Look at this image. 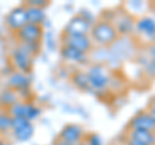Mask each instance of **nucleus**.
<instances>
[{
    "mask_svg": "<svg viewBox=\"0 0 155 145\" xmlns=\"http://www.w3.org/2000/svg\"><path fill=\"white\" fill-rule=\"evenodd\" d=\"M89 36L93 44L97 47H105L109 48L119 39V34L116 31L113 22L105 21V20H97L91 27Z\"/></svg>",
    "mask_w": 155,
    "mask_h": 145,
    "instance_id": "obj_1",
    "label": "nucleus"
},
{
    "mask_svg": "<svg viewBox=\"0 0 155 145\" xmlns=\"http://www.w3.org/2000/svg\"><path fill=\"white\" fill-rule=\"evenodd\" d=\"M85 72H87V76H88V80H89L91 91H93L97 95H100L109 89V84H110L111 76H113V71L106 65L93 62V64H91L88 66V69H87Z\"/></svg>",
    "mask_w": 155,
    "mask_h": 145,
    "instance_id": "obj_2",
    "label": "nucleus"
},
{
    "mask_svg": "<svg viewBox=\"0 0 155 145\" xmlns=\"http://www.w3.org/2000/svg\"><path fill=\"white\" fill-rule=\"evenodd\" d=\"M134 34L138 36L140 40L146 43L147 46L155 43V17L151 14H143L136 18Z\"/></svg>",
    "mask_w": 155,
    "mask_h": 145,
    "instance_id": "obj_3",
    "label": "nucleus"
},
{
    "mask_svg": "<svg viewBox=\"0 0 155 145\" xmlns=\"http://www.w3.org/2000/svg\"><path fill=\"white\" fill-rule=\"evenodd\" d=\"M8 114L12 118H25L28 122L32 123V120H35L40 117L41 109L38 105L28 103V101H26V103L18 101L17 104H14L8 109Z\"/></svg>",
    "mask_w": 155,
    "mask_h": 145,
    "instance_id": "obj_4",
    "label": "nucleus"
},
{
    "mask_svg": "<svg viewBox=\"0 0 155 145\" xmlns=\"http://www.w3.org/2000/svg\"><path fill=\"white\" fill-rule=\"evenodd\" d=\"M113 25L115 26L116 31H118L119 36L128 38L132 34H134V22L136 18L127 11H120L115 12L113 18Z\"/></svg>",
    "mask_w": 155,
    "mask_h": 145,
    "instance_id": "obj_5",
    "label": "nucleus"
},
{
    "mask_svg": "<svg viewBox=\"0 0 155 145\" xmlns=\"http://www.w3.org/2000/svg\"><path fill=\"white\" fill-rule=\"evenodd\" d=\"M34 59L31 55H28L26 51H23L21 47H16L11 53V62L12 66L14 67L16 71H21V72H26L30 74L34 66Z\"/></svg>",
    "mask_w": 155,
    "mask_h": 145,
    "instance_id": "obj_6",
    "label": "nucleus"
},
{
    "mask_svg": "<svg viewBox=\"0 0 155 145\" xmlns=\"http://www.w3.org/2000/svg\"><path fill=\"white\" fill-rule=\"evenodd\" d=\"M12 132L17 141H28L35 132V127L25 118H12Z\"/></svg>",
    "mask_w": 155,
    "mask_h": 145,
    "instance_id": "obj_7",
    "label": "nucleus"
},
{
    "mask_svg": "<svg viewBox=\"0 0 155 145\" xmlns=\"http://www.w3.org/2000/svg\"><path fill=\"white\" fill-rule=\"evenodd\" d=\"M61 42H62V46L72 47L75 49L88 53V55L94 48V44L89 35H64L62 34Z\"/></svg>",
    "mask_w": 155,
    "mask_h": 145,
    "instance_id": "obj_8",
    "label": "nucleus"
},
{
    "mask_svg": "<svg viewBox=\"0 0 155 145\" xmlns=\"http://www.w3.org/2000/svg\"><path fill=\"white\" fill-rule=\"evenodd\" d=\"M84 137H85V131H84L83 126L76 124V123L66 124L65 127L61 130L60 136H58L60 140H62V141H65V143H69L71 145L79 144Z\"/></svg>",
    "mask_w": 155,
    "mask_h": 145,
    "instance_id": "obj_9",
    "label": "nucleus"
},
{
    "mask_svg": "<svg viewBox=\"0 0 155 145\" xmlns=\"http://www.w3.org/2000/svg\"><path fill=\"white\" fill-rule=\"evenodd\" d=\"M128 128L155 132V119L150 115L147 110H141L130 118V120L128 122Z\"/></svg>",
    "mask_w": 155,
    "mask_h": 145,
    "instance_id": "obj_10",
    "label": "nucleus"
},
{
    "mask_svg": "<svg viewBox=\"0 0 155 145\" xmlns=\"http://www.w3.org/2000/svg\"><path fill=\"white\" fill-rule=\"evenodd\" d=\"M5 23L12 31H18L25 25H27V16H26V7L25 4H21L16 8H13L5 18Z\"/></svg>",
    "mask_w": 155,
    "mask_h": 145,
    "instance_id": "obj_11",
    "label": "nucleus"
},
{
    "mask_svg": "<svg viewBox=\"0 0 155 145\" xmlns=\"http://www.w3.org/2000/svg\"><path fill=\"white\" fill-rule=\"evenodd\" d=\"M91 25L81 16L75 14L64 29V35H89Z\"/></svg>",
    "mask_w": 155,
    "mask_h": 145,
    "instance_id": "obj_12",
    "label": "nucleus"
},
{
    "mask_svg": "<svg viewBox=\"0 0 155 145\" xmlns=\"http://www.w3.org/2000/svg\"><path fill=\"white\" fill-rule=\"evenodd\" d=\"M43 26L39 25H31V23H27L22 29L16 32L17 38L19 39V42L23 43H40L41 38H43Z\"/></svg>",
    "mask_w": 155,
    "mask_h": 145,
    "instance_id": "obj_13",
    "label": "nucleus"
},
{
    "mask_svg": "<svg viewBox=\"0 0 155 145\" xmlns=\"http://www.w3.org/2000/svg\"><path fill=\"white\" fill-rule=\"evenodd\" d=\"M8 86L9 88L16 91V92H25L31 87V76L26 72L14 70L8 78Z\"/></svg>",
    "mask_w": 155,
    "mask_h": 145,
    "instance_id": "obj_14",
    "label": "nucleus"
},
{
    "mask_svg": "<svg viewBox=\"0 0 155 145\" xmlns=\"http://www.w3.org/2000/svg\"><path fill=\"white\" fill-rule=\"evenodd\" d=\"M61 57L66 62H72V64H76V65H85L91 60V56L88 53H84L79 49H75L72 47H66V46L61 47Z\"/></svg>",
    "mask_w": 155,
    "mask_h": 145,
    "instance_id": "obj_15",
    "label": "nucleus"
},
{
    "mask_svg": "<svg viewBox=\"0 0 155 145\" xmlns=\"http://www.w3.org/2000/svg\"><path fill=\"white\" fill-rule=\"evenodd\" d=\"M127 137L138 140L146 145H155V132L143 131V130H129Z\"/></svg>",
    "mask_w": 155,
    "mask_h": 145,
    "instance_id": "obj_16",
    "label": "nucleus"
},
{
    "mask_svg": "<svg viewBox=\"0 0 155 145\" xmlns=\"http://www.w3.org/2000/svg\"><path fill=\"white\" fill-rule=\"evenodd\" d=\"M26 7V16H27V23L31 25H39L45 21V12L43 8H36V7Z\"/></svg>",
    "mask_w": 155,
    "mask_h": 145,
    "instance_id": "obj_17",
    "label": "nucleus"
},
{
    "mask_svg": "<svg viewBox=\"0 0 155 145\" xmlns=\"http://www.w3.org/2000/svg\"><path fill=\"white\" fill-rule=\"evenodd\" d=\"M71 82L80 91H91L89 80L87 76V72L83 70H75L71 74Z\"/></svg>",
    "mask_w": 155,
    "mask_h": 145,
    "instance_id": "obj_18",
    "label": "nucleus"
},
{
    "mask_svg": "<svg viewBox=\"0 0 155 145\" xmlns=\"http://www.w3.org/2000/svg\"><path fill=\"white\" fill-rule=\"evenodd\" d=\"M137 62H138V65L142 67L145 75L149 76V78H155V64L149 59L146 53L145 52L138 53L137 55Z\"/></svg>",
    "mask_w": 155,
    "mask_h": 145,
    "instance_id": "obj_19",
    "label": "nucleus"
},
{
    "mask_svg": "<svg viewBox=\"0 0 155 145\" xmlns=\"http://www.w3.org/2000/svg\"><path fill=\"white\" fill-rule=\"evenodd\" d=\"M17 103H18V92H16V91L8 88L0 93V104L3 106H7L9 109Z\"/></svg>",
    "mask_w": 155,
    "mask_h": 145,
    "instance_id": "obj_20",
    "label": "nucleus"
},
{
    "mask_svg": "<svg viewBox=\"0 0 155 145\" xmlns=\"http://www.w3.org/2000/svg\"><path fill=\"white\" fill-rule=\"evenodd\" d=\"M12 131V117L9 114H0V132Z\"/></svg>",
    "mask_w": 155,
    "mask_h": 145,
    "instance_id": "obj_21",
    "label": "nucleus"
},
{
    "mask_svg": "<svg viewBox=\"0 0 155 145\" xmlns=\"http://www.w3.org/2000/svg\"><path fill=\"white\" fill-rule=\"evenodd\" d=\"M84 139H85V141L88 143V145H104L102 137L97 132H91L88 135H85Z\"/></svg>",
    "mask_w": 155,
    "mask_h": 145,
    "instance_id": "obj_22",
    "label": "nucleus"
},
{
    "mask_svg": "<svg viewBox=\"0 0 155 145\" xmlns=\"http://www.w3.org/2000/svg\"><path fill=\"white\" fill-rule=\"evenodd\" d=\"M79 16L83 17L84 20L88 22L91 26L97 21V20H96V16H94L93 13H92V11H91V9H87V8H83V9H81V11L79 12Z\"/></svg>",
    "mask_w": 155,
    "mask_h": 145,
    "instance_id": "obj_23",
    "label": "nucleus"
},
{
    "mask_svg": "<svg viewBox=\"0 0 155 145\" xmlns=\"http://www.w3.org/2000/svg\"><path fill=\"white\" fill-rule=\"evenodd\" d=\"M25 5H28V7H36V8H43L44 9L48 4V2H45V0H28V2L23 3Z\"/></svg>",
    "mask_w": 155,
    "mask_h": 145,
    "instance_id": "obj_24",
    "label": "nucleus"
},
{
    "mask_svg": "<svg viewBox=\"0 0 155 145\" xmlns=\"http://www.w3.org/2000/svg\"><path fill=\"white\" fill-rule=\"evenodd\" d=\"M145 53H146L149 59L155 64V43H153V44H149L146 47V51H145Z\"/></svg>",
    "mask_w": 155,
    "mask_h": 145,
    "instance_id": "obj_25",
    "label": "nucleus"
},
{
    "mask_svg": "<svg viewBox=\"0 0 155 145\" xmlns=\"http://www.w3.org/2000/svg\"><path fill=\"white\" fill-rule=\"evenodd\" d=\"M146 110L150 113V115H151V117L155 119V97L149 103V106H147V109H146Z\"/></svg>",
    "mask_w": 155,
    "mask_h": 145,
    "instance_id": "obj_26",
    "label": "nucleus"
},
{
    "mask_svg": "<svg viewBox=\"0 0 155 145\" xmlns=\"http://www.w3.org/2000/svg\"><path fill=\"white\" fill-rule=\"evenodd\" d=\"M124 145H146L141 141H138V140H134V139H130V137H127L125 139V143Z\"/></svg>",
    "mask_w": 155,
    "mask_h": 145,
    "instance_id": "obj_27",
    "label": "nucleus"
},
{
    "mask_svg": "<svg viewBox=\"0 0 155 145\" xmlns=\"http://www.w3.org/2000/svg\"><path fill=\"white\" fill-rule=\"evenodd\" d=\"M54 145H71V144H69V143H65V141H62V140H56V143H54Z\"/></svg>",
    "mask_w": 155,
    "mask_h": 145,
    "instance_id": "obj_28",
    "label": "nucleus"
},
{
    "mask_svg": "<svg viewBox=\"0 0 155 145\" xmlns=\"http://www.w3.org/2000/svg\"><path fill=\"white\" fill-rule=\"evenodd\" d=\"M76 145H88V143L85 141V139H83V140H81V141H80L79 144H76Z\"/></svg>",
    "mask_w": 155,
    "mask_h": 145,
    "instance_id": "obj_29",
    "label": "nucleus"
},
{
    "mask_svg": "<svg viewBox=\"0 0 155 145\" xmlns=\"http://www.w3.org/2000/svg\"><path fill=\"white\" fill-rule=\"evenodd\" d=\"M154 9H155V4H154Z\"/></svg>",
    "mask_w": 155,
    "mask_h": 145,
    "instance_id": "obj_30",
    "label": "nucleus"
}]
</instances>
